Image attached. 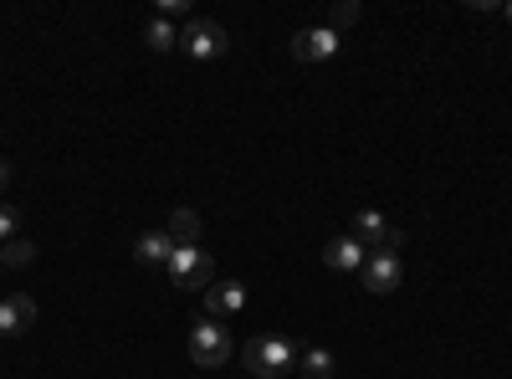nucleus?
Here are the masks:
<instances>
[{
  "label": "nucleus",
  "instance_id": "1",
  "mask_svg": "<svg viewBox=\"0 0 512 379\" xmlns=\"http://www.w3.org/2000/svg\"><path fill=\"white\" fill-rule=\"evenodd\" d=\"M241 364L256 379H282L287 369H297V349L282 339V333H256V339H246V349H241Z\"/></svg>",
  "mask_w": 512,
  "mask_h": 379
},
{
  "label": "nucleus",
  "instance_id": "2",
  "mask_svg": "<svg viewBox=\"0 0 512 379\" xmlns=\"http://www.w3.org/2000/svg\"><path fill=\"white\" fill-rule=\"evenodd\" d=\"M190 359H195L200 369H221V364L231 359V333H226L216 318H200V323L190 328Z\"/></svg>",
  "mask_w": 512,
  "mask_h": 379
},
{
  "label": "nucleus",
  "instance_id": "3",
  "mask_svg": "<svg viewBox=\"0 0 512 379\" xmlns=\"http://www.w3.org/2000/svg\"><path fill=\"white\" fill-rule=\"evenodd\" d=\"M169 277H175V287L205 292L210 277H216V267H210V257L200 246H175V257H169Z\"/></svg>",
  "mask_w": 512,
  "mask_h": 379
},
{
  "label": "nucleus",
  "instance_id": "4",
  "mask_svg": "<svg viewBox=\"0 0 512 379\" xmlns=\"http://www.w3.org/2000/svg\"><path fill=\"white\" fill-rule=\"evenodd\" d=\"M180 47H185L195 62H210V57H221L231 41H226V26H216V21H190V26L180 31Z\"/></svg>",
  "mask_w": 512,
  "mask_h": 379
},
{
  "label": "nucleus",
  "instance_id": "5",
  "mask_svg": "<svg viewBox=\"0 0 512 379\" xmlns=\"http://www.w3.org/2000/svg\"><path fill=\"white\" fill-rule=\"evenodd\" d=\"M364 272V287L369 292H395L400 287V277H405V267H400V251H369V262L359 267Z\"/></svg>",
  "mask_w": 512,
  "mask_h": 379
},
{
  "label": "nucleus",
  "instance_id": "6",
  "mask_svg": "<svg viewBox=\"0 0 512 379\" xmlns=\"http://www.w3.org/2000/svg\"><path fill=\"white\" fill-rule=\"evenodd\" d=\"M292 57H297V62H328V57H338V31H333V26L297 31V36H292Z\"/></svg>",
  "mask_w": 512,
  "mask_h": 379
},
{
  "label": "nucleus",
  "instance_id": "7",
  "mask_svg": "<svg viewBox=\"0 0 512 379\" xmlns=\"http://www.w3.org/2000/svg\"><path fill=\"white\" fill-rule=\"evenodd\" d=\"M31 323H36V303L26 298V292H11V298H0V333H6V339L26 333Z\"/></svg>",
  "mask_w": 512,
  "mask_h": 379
},
{
  "label": "nucleus",
  "instance_id": "8",
  "mask_svg": "<svg viewBox=\"0 0 512 379\" xmlns=\"http://www.w3.org/2000/svg\"><path fill=\"white\" fill-rule=\"evenodd\" d=\"M369 262V251L354 241V236H333L328 246H323V267H333V272H359Z\"/></svg>",
  "mask_w": 512,
  "mask_h": 379
},
{
  "label": "nucleus",
  "instance_id": "9",
  "mask_svg": "<svg viewBox=\"0 0 512 379\" xmlns=\"http://www.w3.org/2000/svg\"><path fill=\"white\" fill-rule=\"evenodd\" d=\"M205 308H210V318H236L241 308H246V287L241 282H216V287H205Z\"/></svg>",
  "mask_w": 512,
  "mask_h": 379
},
{
  "label": "nucleus",
  "instance_id": "10",
  "mask_svg": "<svg viewBox=\"0 0 512 379\" xmlns=\"http://www.w3.org/2000/svg\"><path fill=\"white\" fill-rule=\"evenodd\" d=\"M364 251H379L384 241H390V221H384L379 216V210H359V216H354V231H349Z\"/></svg>",
  "mask_w": 512,
  "mask_h": 379
},
{
  "label": "nucleus",
  "instance_id": "11",
  "mask_svg": "<svg viewBox=\"0 0 512 379\" xmlns=\"http://www.w3.org/2000/svg\"><path fill=\"white\" fill-rule=\"evenodd\" d=\"M134 257L144 267H169V257H175V241H169V231H144L134 241Z\"/></svg>",
  "mask_w": 512,
  "mask_h": 379
},
{
  "label": "nucleus",
  "instance_id": "12",
  "mask_svg": "<svg viewBox=\"0 0 512 379\" xmlns=\"http://www.w3.org/2000/svg\"><path fill=\"white\" fill-rule=\"evenodd\" d=\"M205 236V221H200V210H175V216H169V241H175V246H195Z\"/></svg>",
  "mask_w": 512,
  "mask_h": 379
},
{
  "label": "nucleus",
  "instance_id": "13",
  "mask_svg": "<svg viewBox=\"0 0 512 379\" xmlns=\"http://www.w3.org/2000/svg\"><path fill=\"white\" fill-rule=\"evenodd\" d=\"M297 369H303L308 379H333L338 359H333L323 344H308V349H297Z\"/></svg>",
  "mask_w": 512,
  "mask_h": 379
},
{
  "label": "nucleus",
  "instance_id": "14",
  "mask_svg": "<svg viewBox=\"0 0 512 379\" xmlns=\"http://www.w3.org/2000/svg\"><path fill=\"white\" fill-rule=\"evenodd\" d=\"M144 41H149V52H175V47H180V31H175V21L154 16V21L144 26Z\"/></svg>",
  "mask_w": 512,
  "mask_h": 379
},
{
  "label": "nucleus",
  "instance_id": "15",
  "mask_svg": "<svg viewBox=\"0 0 512 379\" xmlns=\"http://www.w3.org/2000/svg\"><path fill=\"white\" fill-rule=\"evenodd\" d=\"M0 257H6L11 267H26V262L36 257V246H31V241H11V246H0Z\"/></svg>",
  "mask_w": 512,
  "mask_h": 379
},
{
  "label": "nucleus",
  "instance_id": "16",
  "mask_svg": "<svg viewBox=\"0 0 512 379\" xmlns=\"http://www.w3.org/2000/svg\"><path fill=\"white\" fill-rule=\"evenodd\" d=\"M354 21H359V6H354V0H344V6H333V21H328V26L344 31V26H354Z\"/></svg>",
  "mask_w": 512,
  "mask_h": 379
},
{
  "label": "nucleus",
  "instance_id": "17",
  "mask_svg": "<svg viewBox=\"0 0 512 379\" xmlns=\"http://www.w3.org/2000/svg\"><path fill=\"white\" fill-rule=\"evenodd\" d=\"M21 231V216H16V205H0V241H11Z\"/></svg>",
  "mask_w": 512,
  "mask_h": 379
},
{
  "label": "nucleus",
  "instance_id": "18",
  "mask_svg": "<svg viewBox=\"0 0 512 379\" xmlns=\"http://www.w3.org/2000/svg\"><path fill=\"white\" fill-rule=\"evenodd\" d=\"M6 185H11V164H6V159H0V190H6Z\"/></svg>",
  "mask_w": 512,
  "mask_h": 379
},
{
  "label": "nucleus",
  "instance_id": "19",
  "mask_svg": "<svg viewBox=\"0 0 512 379\" xmlns=\"http://www.w3.org/2000/svg\"><path fill=\"white\" fill-rule=\"evenodd\" d=\"M507 21H512V0H507Z\"/></svg>",
  "mask_w": 512,
  "mask_h": 379
},
{
  "label": "nucleus",
  "instance_id": "20",
  "mask_svg": "<svg viewBox=\"0 0 512 379\" xmlns=\"http://www.w3.org/2000/svg\"><path fill=\"white\" fill-rule=\"evenodd\" d=\"M0 262H6V257H0Z\"/></svg>",
  "mask_w": 512,
  "mask_h": 379
}]
</instances>
